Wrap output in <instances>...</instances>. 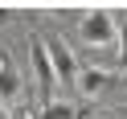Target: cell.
<instances>
[{
  "mask_svg": "<svg viewBox=\"0 0 127 119\" xmlns=\"http://www.w3.org/2000/svg\"><path fill=\"white\" fill-rule=\"evenodd\" d=\"M123 115H127V107H123Z\"/></svg>",
  "mask_w": 127,
  "mask_h": 119,
  "instance_id": "10",
  "label": "cell"
},
{
  "mask_svg": "<svg viewBox=\"0 0 127 119\" xmlns=\"http://www.w3.org/2000/svg\"><path fill=\"white\" fill-rule=\"evenodd\" d=\"M29 62H33L37 86L45 90V103H49V90L58 86V74H53V66H49V53H45V41H41V37H29Z\"/></svg>",
  "mask_w": 127,
  "mask_h": 119,
  "instance_id": "2",
  "label": "cell"
},
{
  "mask_svg": "<svg viewBox=\"0 0 127 119\" xmlns=\"http://www.w3.org/2000/svg\"><path fill=\"white\" fill-rule=\"evenodd\" d=\"M45 53H49V66H53V74H58V82H74L78 78V62H74V53L66 49L62 37H49V41H45Z\"/></svg>",
  "mask_w": 127,
  "mask_h": 119,
  "instance_id": "3",
  "label": "cell"
},
{
  "mask_svg": "<svg viewBox=\"0 0 127 119\" xmlns=\"http://www.w3.org/2000/svg\"><path fill=\"white\" fill-rule=\"evenodd\" d=\"M74 86L82 94H107L111 86H119V78H115V70H98V66H78V78H74Z\"/></svg>",
  "mask_w": 127,
  "mask_h": 119,
  "instance_id": "4",
  "label": "cell"
},
{
  "mask_svg": "<svg viewBox=\"0 0 127 119\" xmlns=\"http://www.w3.org/2000/svg\"><path fill=\"white\" fill-rule=\"evenodd\" d=\"M115 45H119V70H127V17H115Z\"/></svg>",
  "mask_w": 127,
  "mask_h": 119,
  "instance_id": "7",
  "label": "cell"
},
{
  "mask_svg": "<svg viewBox=\"0 0 127 119\" xmlns=\"http://www.w3.org/2000/svg\"><path fill=\"white\" fill-rule=\"evenodd\" d=\"M78 29H82V41L94 45V49L115 45V17H111L107 8H86L82 21H78Z\"/></svg>",
  "mask_w": 127,
  "mask_h": 119,
  "instance_id": "1",
  "label": "cell"
},
{
  "mask_svg": "<svg viewBox=\"0 0 127 119\" xmlns=\"http://www.w3.org/2000/svg\"><path fill=\"white\" fill-rule=\"evenodd\" d=\"M41 119H82V111H78L74 103H45Z\"/></svg>",
  "mask_w": 127,
  "mask_h": 119,
  "instance_id": "6",
  "label": "cell"
},
{
  "mask_svg": "<svg viewBox=\"0 0 127 119\" xmlns=\"http://www.w3.org/2000/svg\"><path fill=\"white\" fill-rule=\"evenodd\" d=\"M8 119H37V115H33V111H12Z\"/></svg>",
  "mask_w": 127,
  "mask_h": 119,
  "instance_id": "8",
  "label": "cell"
},
{
  "mask_svg": "<svg viewBox=\"0 0 127 119\" xmlns=\"http://www.w3.org/2000/svg\"><path fill=\"white\" fill-rule=\"evenodd\" d=\"M0 119H8V115H4V111H0Z\"/></svg>",
  "mask_w": 127,
  "mask_h": 119,
  "instance_id": "9",
  "label": "cell"
},
{
  "mask_svg": "<svg viewBox=\"0 0 127 119\" xmlns=\"http://www.w3.org/2000/svg\"><path fill=\"white\" fill-rule=\"evenodd\" d=\"M17 94H21V74H17V66L0 53V103H12Z\"/></svg>",
  "mask_w": 127,
  "mask_h": 119,
  "instance_id": "5",
  "label": "cell"
}]
</instances>
